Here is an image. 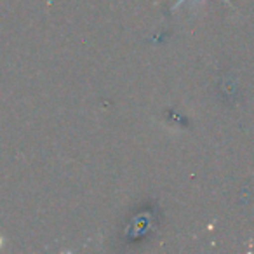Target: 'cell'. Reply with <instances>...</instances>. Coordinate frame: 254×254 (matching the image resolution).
<instances>
[{
  "label": "cell",
  "instance_id": "cell-1",
  "mask_svg": "<svg viewBox=\"0 0 254 254\" xmlns=\"http://www.w3.org/2000/svg\"><path fill=\"white\" fill-rule=\"evenodd\" d=\"M183 2H185V0H178V5H181ZM225 2H228V0H225ZM228 4H230V2H228ZM178 5H176V7H178Z\"/></svg>",
  "mask_w": 254,
  "mask_h": 254
}]
</instances>
